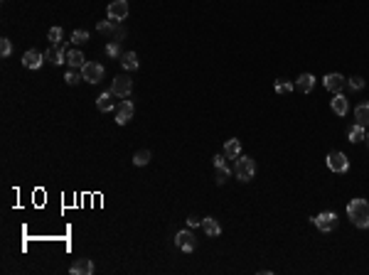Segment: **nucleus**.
<instances>
[{"label": "nucleus", "mask_w": 369, "mask_h": 275, "mask_svg": "<svg viewBox=\"0 0 369 275\" xmlns=\"http://www.w3.org/2000/svg\"><path fill=\"white\" fill-rule=\"evenodd\" d=\"M22 64H25L27 69H39V67L44 64V54L37 52V49H27V52L22 54Z\"/></svg>", "instance_id": "obj_12"}, {"label": "nucleus", "mask_w": 369, "mask_h": 275, "mask_svg": "<svg viewBox=\"0 0 369 275\" xmlns=\"http://www.w3.org/2000/svg\"><path fill=\"white\" fill-rule=\"evenodd\" d=\"M104 74H106V69H104L99 62H86V64L81 67V76H84V81H89V84H99V81L104 79Z\"/></svg>", "instance_id": "obj_5"}, {"label": "nucleus", "mask_w": 369, "mask_h": 275, "mask_svg": "<svg viewBox=\"0 0 369 275\" xmlns=\"http://www.w3.org/2000/svg\"><path fill=\"white\" fill-rule=\"evenodd\" d=\"M202 229H204V234H207L209 239H217V236H221V226H219V221H214L212 216H207V219H202Z\"/></svg>", "instance_id": "obj_18"}, {"label": "nucleus", "mask_w": 369, "mask_h": 275, "mask_svg": "<svg viewBox=\"0 0 369 275\" xmlns=\"http://www.w3.org/2000/svg\"><path fill=\"white\" fill-rule=\"evenodd\" d=\"M354 118H357V123H359V126H364V128L369 126V103H367V101H364V103H359V106L354 108Z\"/></svg>", "instance_id": "obj_23"}, {"label": "nucleus", "mask_w": 369, "mask_h": 275, "mask_svg": "<svg viewBox=\"0 0 369 275\" xmlns=\"http://www.w3.org/2000/svg\"><path fill=\"white\" fill-rule=\"evenodd\" d=\"M293 89H295V84H291V81H283V79L276 81V93H291Z\"/></svg>", "instance_id": "obj_27"}, {"label": "nucleus", "mask_w": 369, "mask_h": 275, "mask_svg": "<svg viewBox=\"0 0 369 275\" xmlns=\"http://www.w3.org/2000/svg\"><path fill=\"white\" fill-rule=\"evenodd\" d=\"M364 140H367V145H369V133H367V138H364Z\"/></svg>", "instance_id": "obj_34"}, {"label": "nucleus", "mask_w": 369, "mask_h": 275, "mask_svg": "<svg viewBox=\"0 0 369 275\" xmlns=\"http://www.w3.org/2000/svg\"><path fill=\"white\" fill-rule=\"evenodd\" d=\"M313 224L317 226V231H322V234H330L332 229L337 226V214H335V211H322V214L313 216Z\"/></svg>", "instance_id": "obj_7"}, {"label": "nucleus", "mask_w": 369, "mask_h": 275, "mask_svg": "<svg viewBox=\"0 0 369 275\" xmlns=\"http://www.w3.org/2000/svg\"><path fill=\"white\" fill-rule=\"evenodd\" d=\"M150 157H153V155H150V150H138V152L133 155V165H135V167H143V165H148V162H150Z\"/></svg>", "instance_id": "obj_25"}, {"label": "nucleus", "mask_w": 369, "mask_h": 275, "mask_svg": "<svg viewBox=\"0 0 369 275\" xmlns=\"http://www.w3.org/2000/svg\"><path fill=\"white\" fill-rule=\"evenodd\" d=\"M175 246L180 248V251H195L197 248V239H195V234L190 231V229H184V231H177L175 234Z\"/></svg>", "instance_id": "obj_8"}, {"label": "nucleus", "mask_w": 369, "mask_h": 275, "mask_svg": "<svg viewBox=\"0 0 369 275\" xmlns=\"http://www.w3.org/2000/svg\"><path fill=\"white\" fill-rule=\"evenodd\" d=\"M47 39H50L52 44H59V42H62V27H52V30L47 32Z\"/></svg>", "instance_id": "obj_30"}, {"label": "nucleus", "mask_w": 369, "mask_h": 275, "mask_svg": "<svg viewBox=\"0 0 369 275\" xmlns=\"http://www.w3.org/2000/svg\"><path fill=\"white\" fill-rule=\"evenodd\" d=\"M10 52H13V44H10V39H8V37H3V39H0V54L10 57Z\"/></svg>", "instance_id": "obj_31"}, {"label": "nucleus", "mask_w": 369, "mask_h": 275, "mask_svg": "<svg viewBox=\"0 0 369 275\" xmlns=\"http://www.w3.org/2000/svg\"><path fill=\"white\" fill-rule=\"evenodd\" d=\"M44 62H50V64H55V67H59V64H64L67 62V47L59 42V44H52L47 52H44Z\"/></svg>", "instance_id": "obj_9"}, {"label": "nucleus", "mask_w": 369, "mask_h": 275, "mask_svg": "<svg viewBox=\"0 0 369 275\" xmlns=\"http://www.w3.org/2000/svg\"><path fill=\"white\" fill-rule=\"evenodd\" d=\"M69 273H72V275H91L94 273V263H91V260H86V258L74 260L72 268H69Z\"/></svg>", "instance_id": "obj_17"}, {"label": "nucleus", "mask_w": 369, "mask_h": 275, "mask_svg": "<svg viewBox=\"0 0 369 275\" xmlns=\"http://www.w3.org/2000/svg\"><path fill=\"white\" fill-rule=\"evenodd\" d=\"M64 81L69 84V86H76L79 81H84V76H81V72H76V69H72V72L64 76Z\"/></svg>", "instance_id": "obj_26"}, {"label": "nucleus", "mask_w": 369, "mask_h": 275, "mask_svg": "<svg viewBox=\"0 0 369 275\" xmlns=\"http://www.w3.org/2000/svg\"><path fill=\"white\" fill-rule=\"evenodd\" d=\"M332 111H335L337 116H345V113L350 111L347 96H342V93H335V98H332Z\"/></svg>", "instance_id": "obj_19"}, {"label": "nucleus", "mask_w": 369, "mask_h": 275, "mask_svg": "<svg viewBox=\"0 0 369 275\" xmlns=\"http://www.w3.org/2000/svg\"><path fill=\"white\" fill-rule=\"evenodd\" d=\"M111 91L116 93L118 98H126L133 91V81L128 76H113V84H111Z\"/></svg>", "instance_id": "obj_10"}, {"label": "nucleus", "mask_w": 369, "mask_h": 275, "mask_svg": "<svg viewBox=\"0 0 369 275\" xmlns=\"http://www.w3.org/2000/svg\"><path fill=\"white\" fill-rule=\"evenodd\" d=\"M121 67H123L126 72H135V69H138V54H135V52L121 54Z\"/></svg>", "instance_id": "obj_22"}, {"label": "nucleus", "mask_w": 369, "mask_h": 275, "mask_svg": "<svg viewBox=\"0 0 369 275\" xmlns=\"http://www.w3.org/2000/svg\"><path fill=\"white\" fill-rule=\"evenodd\" d=\"M187 226L190 229H197V226H202V221L197 219V216H187Z\"/></svg>", "instance_id": "obj_33"}, {"label": "nucleus", "mask_w": 369, "mask_h": 275, "mask_svg": "<svg viewBox=\"0 0 369 275\" xmlns=\"http://www.w3.org/2000/svg\"><path fill=\"white\" fill-rule=\"evenodd\" d=\"M116 98H118V96L111 91V89H109V91H104L99 98H96V108L104 111V113H106V111H113V106H116Z\"/></svg>", "instance_id": "obj_14"}, {"label": "nucleus", "mask_w": 369, "mask_h": 275, "mask_svg": "<svg viewBox=\"0 0 369 275\" xmlns=\"http://www.w3.org/2000/svg\"><path fill=\"white\" fill-rule=\"evenodd\" d=\"M347 86H350L352 91H362L364 89V79L362 76H352L350 81H347Z\"/></svg>", "instance_id": "obj_29"}, {"label": "nucleus", "mask_w": 369, "mask_h": 275, "mask_svg": "<svg viewBox=\"0 0 369 275\" xmlns=\"http://www.w3.org/2000/svg\"><path fill=\"white\" fill-rule=\"evenodd\" d=\"M234 175H237V180H241V182H251L254 175H256V162L251 157L239 155L237 162H234Z\"/></svg>", "instance_id": "obj_2"}, {"label": "nucleus", "mask_w": 369, "mask_h": 275, "mask_svg": "<svg viewBox=\"0 0 369 275\" xmlns=\"http://www.w3.org/2000/svg\"><path fill=\"white\" fill-rule=\"evenodd\" d=\"M347 214H350V221L357 229H369V202L367 199H352L347 204Z\"/></svg>", "instance_id": "obj_1"}, {"label": "nucleus", "mask_w": 369, "mask_h": 275, "mask_svg": "<svg viewBox=\"0 0 369 275\" xmlns=\"http://www.w3.org/2000/svg\"><path fill=\"white\" fill-rule=\"evenodd\" d=\"M345 86H347V79H345L342 74H328V76H325V89H328V91L342 93Z\"/></svg>", "instance_id": "obj_11"}, {"label": "nucleus", "mask_w": 369, "mask_h": 275, "mask_svg": "<svg viewBox=\"0 0 369 275\" xmlns=\"http://www.w3.org/2000/svg\"><path fill=\"white\" fill-rule=\"evenodd\" d=\"M96 30H99V35L109 37V39L116 37V42H123V37H126V30L121 27V22H113V20H101L96 25Z\"/></svg>", "instance_id": "obj_3"}, {"label": "nucleus", "mask_w": 369, "mask_h": 275, "mask_svg": "<svg viewBox=\"0 0 369 275\" xmlns=\"http://www.w3.org/2000/svg\"><path fill=\"white\" fill-rule=\"evenodd\" d=\"M315 86V76L313 74H300L298 79H295V91L300 93H310Z\"/></svg>", "instance_id": "obj_16"}, {"label": "nucleus", "mask_w": 369, "mask_h": 275, "mask_svg": "<svg viewBox=\"0 0 369 275\" xmlns=\"http://www.w3.org/2000/svg\"><path fill=\"white\" fill-rule=\"evenodd\" d=\"M364 138H367V133H364V126H359V123L347 130V140H350V143H362Z\"/></svg>", "instance_id": "obj_24"}, {"label": "nucleus", "mask_w": 369, "mask_h": 275, "mask_svg": "<svg viewBox=\"0 0 369 275\" xmlns=\"http://www.w3.org/2000/svg\"><path fill=\"white\" fill-rule=\"evenodd\" d=\"M106 52H109L111 57H118V54H121V47H118V42H109V47H106Z\"/></svg>", "instance_id": "obj_32"}, {"label": "nucleus", "mask_w": 369, "mask_h": 275, "mask_svg": "<svg viewBox=\"0 0 369 275\" xmlns=\"http://www.w3.org/2000/svg\"><path fill=\"white\" fill-rule=\"evenodd\" d=\"M224 157H239L241 155V143L237 138H232V140H226L224 143V152H221Z\"/></svg>", "instance_id": "obj_21"}, {"label": "nucleus", "mask_w": 369, "mask_h": 275, "mask_svg": "<svg viewBox=\"0 0 369 275\" xmlns=\"http://www.w3.org/2000/svg\"><path fill=\"white\" fill-rule=\"evenodd\" d=\"M67 64H69L72 69H81V67L86 64V59H84V54H81L79 49H69V52H67Z\"/></svg>", "instance_id": "obj_20"}, {"label": "nucleus", "mask_w": 369, "mask_h": 275, "mask_svg": "<svg viewBox=\"0 0 369 275\" xmlns=\"http://www.w3.org/2000/svg\"><path fill=\"white\" fill-rule=\"evenodd\" d=\"M72 42L74 44H84V42H89V32H86V30H74Z\"/></svg>", "instance_id": "obj_28"}, {"label": "nucleus", "mask_w": 369, "mask_h": 275, "mask_svg": "<svg viewBox=\"0 0 369 275\" xmlns=\"http://www.w3.org/2000/svg\"><path fill=\"white\" fill-rule=\"evenodd\" d=\"M130 118H133V103L130 101H121L118 108H116V123L118 126H126Z\"/></svg>", "instance_id": "obj_13"}, {"label": "nucleus", "mask_w": 369, "mask_h": 275, "mask_svg": "<svg viewBox=\"0 0 369 275\" xmlns=\"http://www.w3.org/2000/svg\"><path fill=\"white\" fill-rule=\"evenodd\" d=\"M325 162H328V167H330L332 172H337V175L350 172V157H347L345 152H340V150H332L330 155L325 157Z\"/></svg>", "instance_id": "obj_4"}, {"label": "nucleus", "mask_w": 369, "mask_h": 275, "mask_svg": "<svg viewBox=\"0 0 369 275\" xmlns=\"http://www.w3.org/2000/svg\"><path fill=\"white\" fill-rule=\"evenodd\" d=\"M214 170H217V184H224L229 180V167H226V157L224 155H217L214 160Z\"/></svg>", "instance_id": "obj_15"}, {"label": "nucleus", "mask_w": 369, "mask_h": 275, "mask_svg": "<svg viewBox=\"0 0 369 275\" xmlns=\"http://www.w3.org/2000/svg\"><path fill=\"white\" fill-rule=\"evenodd\" d=\"M128 0H111L109 3V20L113 22H123L128 18Z\"/></svg>", "instance_id": "obj_6"}]
</instances>
